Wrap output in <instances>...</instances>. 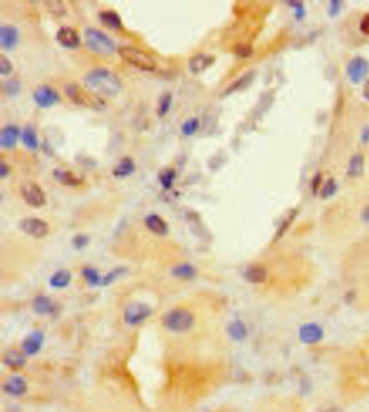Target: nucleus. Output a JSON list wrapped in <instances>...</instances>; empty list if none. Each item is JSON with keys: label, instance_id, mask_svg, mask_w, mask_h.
I'll return each mask as SVG.
<instances>
[{"label": "nucleus", "instance_id": "nucleus-32", "mask_svg": "<svg viewBox=\"0 0 369 412\" xmlns=\"http://www.w3.org/2000/svg\"><path fill=\"white\" fill-rule=\"evenodd\" d=\"M82 276L91 286H103V277L96 268L85 267L82 269Z\"/></svg>", "mask_w": 369, "mask_h": 412}, {"label": "nucleus", "instance_id": "nucleus-3", "mask_svg": "<svg viewBox=\"0 0 369 412\" xmlns=\"http://www.w3.org/2000/svg\"><path fill=\"white\" fill-rule=\"evenodd\" d=\"M195 316L185 309H173L162 317V326L175 334H183L193 328Z\"/></svg>", "mask_w": 369, "mask_h": 412}, {"label": "nucleus", "instance_id": "nucleus-21", "mask_svg": "<svg viewBox=\"0 0 369 412\" xmlns=\"http://www.w3.org/2000/svg\"><path fill=\"white\" fill-rule=\"evenodd\" d=\"M255 76H256L255 72L246 73L245 75H242L239 79H237L236 81H234L228 89L225 90L224 93H223V97L229 96V94H232L234 92L240 91V90H244L246 88H248L250 84L252 83V81H254Z\"/></svg>", "mask_w": 369, "mask_h": 412}, {"label": "nucleus", "instance_id": "nucleus-26", "mask_svg": "<svg viewBox=\"0 0 369 412\" xmlns=\"http://www.w3.org/2000/svg\"><path fill=\"white\" fill-rule=\"evenodd\" d=\"M244 275H245V278L248 282L252 283H261L266 281L267 272L264 267L255 265V266H250L247 268Z\"/></svg>", "mask_w": 369, "mask_h": 412}, {"label": "nucleus", "instance_id": "nucleus-35", "mask_svg": "<svg viewBox=\"0 0 369 412\" xmlns=\"http://www.w3.org/2000/svg\"><path fill=\"white\" fill-rule=\"evenodd\" d=\"M337 192H338V185H337L334 179H329L328 181L325 183V185L320 192V195L323 198H329L335 196Z\"/></svg>", "mask_w": 369, "mask_h": 412}, {"label": "nucleus", "instance_id": "nucleus-28", "mask_svg": "<svg viewBox=\"0 0 369 412\" xmlns=\"http://www.w3.org/2000/svg\"><path fill=\"white\" fill-rule=\"evenodd\" d=\"M228 332L230 336L233 339L234 341L237 342H240V341H244L247 336V327L246 325L242 323L241 320H235L233 323H231L229 328H228Z\"/></svg>", "mask_w": 369, "mask_h": 412}, {"label": "nucleus", "instance_id": "nucleus-13", "mask_svg": "<svg viewBox=\"0 0 369 412\" xmlns=\"http://www.w3.org/2000/svg\"><path fill=\"white\" fill-rule=\"evenodd\" d=\"M324 336L323 329L317 324H305L299 330V337L305 344H315Z\"/></svg>", "mask_w": 369, "mask_h": 412}, {"label": "nucleus", "instance_id": "nucleus-34", "mask_svg": "<svg viewBox=\"0 0 369 412\" xmlns=\"http://www.w3.org/2000/svg\"><path fill=\"white\" fill-rule=\"evenodd\" d=\"M199 128V119L194 117V118H189L187 119L185 123L182 125V133L186 136L189 135H193L195 132H196Z\"/></svg>", "mask_w": 369, "mask_h": 412}, {"label": "nucleus", "instance_id": "nucleus-47", "mask_svg": "<svg viewBox=\"0 0 369 412\" xmlns=\"http://www.w3.org/2000/svg\"><path fill=\"white\" fill-rule=\"evenodd\" d=\"M319 183H320V176H319V173L317 174V176H316L315 178H314V180H313V183H312V188H313V193L315 194V192H316V189L318 188V186H319Z\"/></svg>", "mask_w": 369, "mask_h": 412}, {"label": "nucleus", "instance_id": "nucleus-31", "mask_svg": "<svg viewBox=\"0 0 369 412\" xmlns=\"http://www.w3.org/2000/svg\"><path fill=\"white\" fill-rule=\"evenodd\" d=\"M176 171L172 168H165L158 173V180H159L160 185L165 189H170L175 183Z\"/></svg>", "mask_w": 369, "mask_h": 412}, {"label": "nucleus", "instance_id": "nucleus-9", "mask_svg": "<svg viewBox=\"0 0 369 412\" xmlns=\"http://www.w3.org/2000/svg\"><path fill=\"white\" fill-rule=\"evenodd\" d=\"M33 99L40 108H50L61 101L59 93L47 84H41L36 88L33 93Z\"/></svg>", "mask_w": 369, "mask_h": 412}, {"label": "nucleus", "instance_id": "nucleus-33", "mask_svg": "<svg viewBox=\"0 0 369 412\" xmlns=\"http://www.w3.org/2000/svg\"><path fill=\"white\" fill-rule=\"evenodd\" d=\"M171 104H172L171 93H163L159 99V102H158V109H157L158 115H159L160 117L165 116L168 112H169Z\"/></svg>", "mask_w": 369, "mask_h": 412}, {"label": "nucleus", "instance_id": "nucleus-7", "mask_svg": "<svg viewBox=\"0 0 369 412\" xmlns=\"http://www.w3.org/2000/svg\"><path fill=\"white\" fill-rule=\"evenodd\" d=\"M21 195L30 207L40 208L46 204V194L41 187L34 182H25L21 185Z\"/></svg>", "mask_w": 369, "mask_h": 412}, {"label": "nucleus", "instance_id": "nucleus-38", "mask_svg": "<svg viewBox=\"0 0 369 412\" xmlns=\"http://www.w3.org/2000/svg\"><path fill=\"white\" fill-rule=\"evenodd\" d=\"M289 7H292L294 9V15L298 21H301L305 17V8L301 1H288Z\"/></svg>", "mask_w": 369, "mask_h": 412}, {"label": "nucleus", "instance_id": "nucleus-10", "mask_svg": "<svg viewBox=\"0 0 369 412\" xmlns=\"http://www.w3.org/2000/svg\"><path fill=\"white\" fill-rule=\"evenodd\" d=\"M369 73V62L362 56H356L352 59L346 65V75L349 80L357 84L366 78Z\"/></svg>", "mask_w": 369, "mask_h": 412}, {"label": "nucleus", "instance_id": "nucleus-16", "mask_svg": "<svg viewBox=\"0 0 369 412\" xmlns=\"http://www.w3.org/2000/svg\"><path fill=\"white\" fill-rule=\"evenodd\" d=\"M214 63V56L199 53L194 55L191 60L188 61V70L193 75H198L207 70L208 67L211 66Z\"/></svg>", "mask_w": 369, "mask_h": 412}, {"label": "nucleus", "instance_id": "nucleus-43", "mask_svg": "<svg viewBox=\"0 0 369 412\" xmlns=\"http://www.w3.org/2000/svg\"><path fill=\"white\" fill-rule=\"evenodd\" d=\"M360 30L363 34L369 35V13L365 14L360 22Z\"/></svg>", "mask_w": 369, "mask_h": 412}, {"label": "nucleus", "instance_id": "nucleus-15", "mask_svg": "<svg viewBox=\"0 0 369 412\" xmlns=\"http://www.w3.org/2000/svg\"><path fill=\"white\" fill-rule=\"evenodd\" d=\"M21 134L22 133H21V131L17 126L9 125L3 127L1 132H0V146L6 150L13 149V147L17 145Z\"/></svg>", "mask_w": 369, "mask_h": 412}, {"label": "nucleus", "instance_id": "nucleus-2", "mask_svg": "<svg viewBox=\"0 0 369 412\" xmlns=\"http://www.w3.org/2000/svg\"><path fill=\"white\" fill-rule=\"evenodd\" d=\"M66 96L72 100V102L79 106H82L85 108H90L93 110H104L106 108V103L104 100L97 96L89 89L82 88L77 83H70L65 88Z\"/></svg>", "mask_w": 369, "mask_h": 412}, {"label": "nucleus", "instance_id": "nucleus-23", "mask_svg": "<svg viewBox=\"0 0 369 412\" xmlns=\"http://www.w3.org/2000/svg\"><path fill=\"white\" fill-rule=\"evenodd\" d=\"M3 362L6 363L8 367L12 368V369L22 368V367H24V364L26 363L25 354L21 353L17 350H10L6 354H4Z\"/></svg>", "mask_w": 369, "mask_h": 412}, {"label": "nucleus", "instance_id": "nucleus-37", "mask_svg": "<svg viewBox=\"0 0 369 412\" xmlns=\"http://www.w3.org/2000/svg\"><path fill=\"white\" fill-rule=\"evenodd\" d=\"M13 71V64L4 55H0V74L2 76H7Z\"/></svg>", "mask_w": 369, "mask_h": 412}, {"label": "nucleus", "instance_id": "nucleus-20", "mask_svg": "<svg viewBox=\"0 0 369 412\" xmlns=\"http://www.w3.org/2000/svg\"><path fill=\"white\" fill-rule=\"evenodd\" d=\"M33 309L38 315L46 316L53 313L54 304L52 300L47 295H38L34 299Z\"/></svg>", "mask_w": 369, "mask_h": 412}, {"label": "nucleus", "instance_id": "nucleus-42", "mask_svg": "<svg viewBox=\"0 0 369 412\" xmlns=\"http://www.w3.org/2000/svg\"><path fill=\"white\" fill-rule=\"evenodd\" d=\"M294 215H296V213L294 212H291L290 213V215L288 216V218L286 219V221L284 222L283 223V226H281V229L278 230V232H277V235H276V238H278V237H281V236H283V234L285 233V232L287 231V229H288V226L291 224V221L294 219Z\"/></svg>", "mask_w": 369, "mask_h": 412}, {"label": "nucleus", "instance_id": "nucleus-14", "mask_svg": "<svg viewBox=\"0 0 369 412\" xmlns=\"http://www.w3.org/2000/svg\"><path fill=\"white\" fill-rule=\"evenodd\" d=\"M20 33L12 25H2L0 27V47L4 50H12L18 45Z\"/></svg>", "mask_w": 369, "mask_h": 412}, {"label": "nucleus", "instance_id": "nucleus-46", "mask_svg": "<svg viewBox=\"0 0 369 412\" xmlns=\"http://www.w3.org/2000/svg\"><path fill=\"white\" fill-rule=\"evenodd\" d=\"M361 140L363 143H368L369 142V127H365L361 133Z\"/></svg>", "mask_w": 369, "mask_h": 412}, {"label": "nucleus", "instance_id": "nucleus-30", "mask_svg": "<svg viewBox=\"0 0 369 412\" xmlns=\"http://www.w3.org/2000/svg\"><path fill=\"white\" fill-rule=\"evenodd\" d=\"M197 271L194 265L189 263L179 264L172 269V275L180 279H193L196 276Z\"/></svg>", "mask_w": 369, "mask_h": 412}, {"label": "nucleus", "instance_id": "nucleus-45", "mask_svg": "<svg viewBox=\"0 0 369 412\" xmlns=\"http://www.w3.org/2000/svg\"><path fill=\"white\" fill-rule=\"evenodd\" d=\"M9 172H10V169L6 165V163H4V162L0 163V178L4 179V178H6L8 176Z\"/></svg>", "mask_w": 369, "mask_h": 412}, {"label": "nucleus", "instance_id": "nucleus-36", "mask_svg": "<svg viewBox=\"0 0 369 412\" xmlns=\"http://www.w3.org/2000/svg\"><path fill=\"white\" fill-rule=\"evenodd\" d=\"M3 90H4V92L9 94V96H11V97L17 96L21 90L20 81L15 80V79H11V80H9L3 84Z\"/></svg>", "mask_w": 369, "mask_h": 412}, {"label": "nucleus", "instance_id": "nucleus-8", "mask_svg": "<svg viewBox=\"0 0 369 412\" xmlns=\"http://www.w3.org/2000/svg\"><path fill=\"white\" fill-rule=\"evenodd\" d=\"M20 229L35 239H41L48 235L49 225L39 218H25L20 222Z\"/></svg>", "mask_w": 369, "mask_h": 412}, {"label": "nucleus", "instance_id": "nucleus-44", "mask_svg": "<svg viewBox=\"0 0 369 412\" xmlns=\"http://www.w3.org/2000/svg\"><path fill=\"white\" fill-rule=\"evenodd\" d=\"M237 54L242 57L249 56L251 54V49L248 47H240V49H237Z\"/></svg>", "mask_w": 369, "mask_h": 412}, {"label": "nucleus", "instance_id": "nucleus-24", "mask_svg": "<svg viewBox=\"0 0 369 412\" xmlns=\"http://www.w3.org/2000/svg\"><path fill=\"white\" fill-rule=\"evenodd\" d=\"M53 177L57 182H60L63 185L66 186H78L83 182L81 178H79L75 174L70 171H63V170H54Z\"/></svg>", "mask_w": 369, "mask_h": 412}, {"label": "nucleus", "instance_id": "nucleus-11", "mask_svg": "<svg viewBox=\"0 0 369 412\" xmlns=\"http://www.w3.org/2000/svg\"><path fill=\"white\" fill-rule=\"evenodd\" d=\"M56 41L65 49H76L80 45V37L75 29L63 26L56 33Z\"/></svg>", "mask_w": 369, "mask_h": 412}, {"label": "nucleus", "instance_id": "nucleus-40", "mask_svg": "<svg viewBox=\"0 0 369 412\" xmlns=\"http://www.w3.org/2000/svg\"><path fill=\"white\" fill-rule=\"evenodd\" d=\"M123 272H124V268H116V269H114V271L108 273L106 276L103 277V286H105V284H108V283H112L119 276H121Z\"/></svg>", "mask_w": 369, "mask_h": 412}, {"label": "nucleus", "instance_id": "nucleus-18", "mask_svg": "<svg viewBox=\"0 0 369 412\" xmlns=\"http://www.w3.org/2000/svg\"><path fill=\"white\" fill-rule=\"evenodd\" d=\"M3 389L7 394L19 397L26 393L27 390V383L21 377H11L3 384Z\"/></svg>", "mask_w": 369, "mask_h": 412}, {"label": "nucleus", "instance_id": "nucleus-1", "mask_svg": "<svg viewBox=\"0 0 369 412\" xmlns=\"http://www.w3.org/2000/svg\"><path fill=\"white\" fill-rule=\"evenodd\" d=\"M87 89L99 97H116L121 90V81L115 73L106 68H96L83 77Z\"/></svg>", "mask_w": 369, "mask_h": 412}, {"label": "nucleus", "instance_id": "nucleus-49", "mask_svg": "<svg viewBox=\"0 0 369 412\" xmlns=\"http://www.w3.org/2000/svg\"><path fill=\"white\" fill-rule=\"evenodd\" d=\"M363 96H364V98H365L367 100V101H369V80L365 84V87H364Z\"/></svg>", "mask_w": 369, "mask_h": 412}, {"label": "nucleus", "instance_id": "nucleus-22", "mask_svg": "<svg viewBox=\"0 0 369 412\" xmlns=\"http://www.w3.org/2000/svg\"><path fill=\"white\" fill-rule=\"evenodd\" d=\"M135 171V163L130 157H125L119 161L117 166L113 170V174L116 178H127L132 176Z\"/></svg>", "mask_w": 369, "mask_h": 412}, {"label": "nucleus", "instance_id": "nucleus-27", "mask_svg": "<svg viewBox=\"0 0 369 412\" xmlns=\"http://www.w3.org/2000/svg\"><path fill=\"white\" fill-rule=\"evenodd\" d=\"M23 144L30 151H36L39 147L38 136L36 134V131L33 129V127L26 126L21 134Z\"/></svg>", "mask_w": 369, "mask_h": 412}, {"label": "nucleus", "instance_id": "nucleus-41", "mask_svg": "<svg viewBox=\"0 0 369 412\" xmlns=\"http://www.w3.org/2000/svg\"><path fill=\"white\" fill-rule=\"evenodd\" d=\"M89 242V237L86 235H77L74 237L73 239V244L75 246V248L77 249H82V248H85Z\"/></svg>", "mask_w": 369, "mask_h": 412}, {"label": "nucleus", "instance_id": "nucleus-12", "mask_svg": "<svg viewBox=\"0 0 369 412\" xmlns=\"http://www.w3.org/2000/svg\"><path fill=\"white\" fill-rule=\"evenodd\" d=\"M45 341V335L43 331L40 330H35L29 334L27 336L25 337L23 341L22 348L23 353L27 356H34L36 354H38L41 350V347L44 345Z\"/></svg>", "mask_w": 369, "mask_h": 412}, {"label": "nucleus", "instance_id": "nucleus-48", "mask_svg": "<svg viewBox=\"0 0 369 412\" xmlns=\"http://www.w3.org/2000/svg\"><path fill=\"white\" fill-rule=\"evenodd\" d=\"M362 219H363L364 222H365V223H369V206L364 209L363 214H362Z\"/></svg>", "mask_w": 369, "mask_h": 412}, {"label": "nucleus", "instance_id": "nucleus-19", "mask_svg": "<svg viewBox=\"0 0 369 412\" xmlns=\"http://www.w3.org/2000/svg\"><path fill=\"white\" fill-rule=\"evenodd\" d=\"M99 20L101 21L103 25L110 29L118 30L123 28V21H121L118 13L113 11V10H104V11L100 12Z\"/></svg>", "mask_w": 369, "mask_h": 412}, {"label": "nucleus", "instance_id": "nucleus-17", "mask_svg": "<svg viewBox=\"0 0 369 412\" xmlns=\"http://www.w3.org/2000/svg\"><path fill=\"white\" fill-rule=\"evenodd\" d=\"M145 225L153 234L158 236H165L169 232V226L166 221L161 219L158 214L152 213L145 218Z\"/></svg>", "mask_w": 369, "mask_h": 412}, {"label": "nucleus", "instance_id": "nucleus-6", "mask_svg": "<svg viewBox=\"0 0 369 412\" xmlns=\"http://www.w3.org/2000/svg\"><path fill=\"white\" fill-rule=\"evenodd\" d=\"M153 310L150 305L142 302H133L125 309L124 320L129 326H138L150 318Z\"/></svg>", "mask_w": 369, "mask_h": 412}, {"label": "nucleus", "instance_id": "nucleus-25", "mask_svg": "<svg viewBox=\"0 0 369 412\" xmlns=\"http://www.w3.org/2000/svg\"><path fill=\"white\" fill-rule=\"evenodd\" d=\"M72 274L67 269L55 272L50 278V286L54 289H63L71 283Z\"/></svg>", "mask_w": 369, "mask_h": 412}, {"label": "nucleus", "instance_id": "nucleus-5", "mask_svg": "<svg viewBox=\"0 0 369 412\" xmlns=\"http://www.w3.org/2000/svg\"><path fill=\"white\" fill-rule=\"evenodd\" d=\"M118 53L125 62L140 71L153 72L156 70V62L143 50L133 47H123L118 49Z\"/></svg>", "mask_w": 369, "mask_h": 412}, {"label": "nucleus", "instance_id": "nucleus-39", "mask_svg": "<svg viewBox=\"0 0 369 412\" xmlns=\"http://www.w3.org/2000/svg\"><path fill=\"white\" fill-rule=\"evenodd\" d=\"M342 3L339 0H331L328 7V14L330 18H336L342 10Z\"/></svg>", "mask_w": 369, "mask_h": 412}, {"label": "nucleus", "instance_id": "nucleus-29", "mask_svg": "<svg viewBox=\"0 0 369 412\" xmlns=\"http://www.w3.org/2000/svg\"><path fill=\"white\" fill-rule=\"evenodd\" d=\"M364 165H365V161H364L363 155H354L350 159L349 167H347V176L350 178L361 177L364 172Z\"/></svg>", "mask_w": 369, "mask_h": 412}, {"label": "nucleus", "instance_id": "nucleus-4", "mask_svg": "<svg viewBox=\"0 0 369 412\" xmlns=\"http://www.w3.org/2000/svg\"><path fill=\"white\" fill-rule=\"evenodd\" d=\"M85 42L89 50L103 56L112 55L116 49L114 41L97 28L89 27L85 30Z\"/></svg>", "mask_w": 369, "mask_h": 412}]
</instances>
